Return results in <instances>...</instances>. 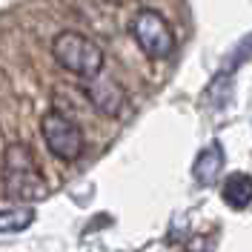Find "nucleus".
Masks as SVG:
<instances>
[{
	"label": "nucleus",
	"mask_w": 252,
	"mask_h": 252,
	"mask_svg": "<svg viewBox=\"0 0 252 252\" xmlns=\"http://www.w3.org/2000/svg\"><path fill=\"white\" fill-rule=\"evenodd\" d=\"M3 195L15 206H29L49 195L46 178L40 172L29 143H9L3 152Z\"/></svg>",
	"instance_id": "f257e3e1"
},
{
	"label": "nucleus",
	"mask_w": 252,
	"mask_h": 252,
	"mask_svg": "<svg viewBox=\"0 0 252 252\" xmlns=\"http://www.w3.org/2000/svg\"><path fill=\"white\" fill-rule=\"evenodd\" d=\"M52 58H55V63L61 69H66V72H72V75H78L83 80L100 78L103 63H106L103 49L97 46L94 40H89L86 34H80V32H61V34H55Z\"/></svg>",
	"instance_id": "f03ea898"
},
{
	"label": "nucleus",
	"mask_w": 252,
	"mask_h": 252,
	"mask_svg": "<svg viewBox=\"0 0 252 252\" xmlns=\"http://www.w3.org/2000/svg\"><path fill=\"white\" fill-rule=\"evenodd\" d=\"M129 32L135 37V43L149 61H163L169 58L175 49V32L169 26V20L155 12V9H141L138 15L132 17Z\"/></svg>",
	"instance_id": "7ed1b4c3"
},
{
	"label": "nucleus",
	"mask_w": 252,
	"mask_h": 252,
	"mask_svg": "<svg viewBox=\"0 0 252 252\" xmlns=\"http://www.w3.org/2000/svg\"><path fill=\"white\" fill-rule=\"evenodd\" d=\"M40 135L49 152L63 163H72L83 155V129L63 112H46L40 118Z\"/></svg>",
	"instance_id": "20e7f679"
},
{
	"label": "nucleus",
	"mask_w": 252,
	"mask_h": 252,
	"mask_svg": "<svg viewBox=\"0 0 252 252\" xmlns=\"http://www.w3.org/2000/svg\"><path fill=\"white\" fill-rule=\"evenodd\" d=\"M83 94L86 100L92 103V109H97L100 115L106 118H118L126 106V92L124 86H118L112 78H92V80H83Z\"/></svg>",
	"instance_id": "39448f33"
},
{
	"label": "nucleus",
	"mask_w": 252,
	"mask_h": 252,
	"mask_svg": "<svg viewBox=\"0 0 252 252\" xmlns=\"http://www.w3.org/2000/svg\"><path fill=\"white\" fill-rule=\"evenodd\" d=\"M220 198L232 209H247L252 204V175L250 172H229L220 184Z\"/></svg>",
	"instance_id": "423d86ee"
},
{
	"label": "nucleus",
	"mask_w": 252,
	"mask_h": 252,
	"mask_svg": "<svg viewBox=\"0 0 252 252\" xmlns=\"http://www.w3.org/2000/svg\"><path fill=\"white\" fill-rule=\"evenodd\" d=\"M220 169H223V149H220V143H209V146L201 149L198 158H195L192 178H195L201 187H209V184H215V178L220 175Z\"/></svg>",
	"instance_id": "0eeeda50"
},
{
	"label": "nucleus",
	"mask_w": 252,
	"mask_h": 252,
	"mask_svg": "<svg viewBox=\"0 0 252 252\" xmlns=\"http://www.w3.org/2000/svg\"><path fill=\"white\" fill-rule=\"evenodd\" d=\"M34 220V209L32 206H9V209H0V232H23Z\"/></svg>",
	"instance_id": "6e6552de"
},
{
	"label": "nucleus",
	"mask_w": 252,
	"mask_h": 252,
	"mask_svg": "<svg viewBox=\"0 0 252 252\" xmlns=\"http://www.w3.org/2000/svg\"><path fill=\"white\" fill-rule=\"evenodd\" d=\"M118 3H121V0H118Z\"/></svg>",
	"instance_id": "1a4fd4ad"
}]
</instances>
